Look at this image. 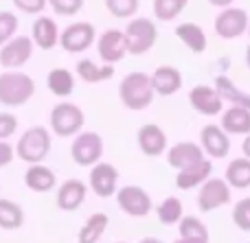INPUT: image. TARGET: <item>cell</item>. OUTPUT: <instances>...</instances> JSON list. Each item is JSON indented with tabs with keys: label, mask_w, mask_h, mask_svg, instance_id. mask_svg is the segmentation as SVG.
I'll use <instances>...</instances> for the list:
<instances>
[{
	"label": "cell",
	"mask_w": 250,
	"mask_h": 243,
	"mask_svg": "<svg viewBox=\"0 0 250 243\" xmlns=\"http://www.w3.org/2000/svg\"><path fill=\"white\" fill-rule=\"evenodd\" d=\"M35 94V81L31 75L20 70L0 73V105L4 108H22Z\"/></svg>",
	"instance_id": "1"
},
{
	"label": "cell",
	"mask_w": 250,
	"mask_h": 243,
	"mask_svg": "<svg viewBox=\"0 0 250 243\" xmlns=\"http://www.w3.org/2000/svg\"><path fill=\"white\" fill-rule=\"evenodd\" d=\"M154 96L156 94H154V88H151L149 75L141 73V70L127 73L121 79V83H119V99L132 112H141V110L149 108Z\"/></svg>",
	"instance_id": "2"
},
{
	"label": "cell",
	"mask_w": 250,
	"mask_h": 243,
	"mask_svg": "<svg viewBox=\"0 0 250 243\" xmlns=\"http://www.w3.org/2000/svg\"><path fill=\"white\" fill-rule=\"evenodd\" d=\"M53 147L51 131L44 125H33L29 130L22 131V136L18 138V145L13 147L16 156L26 165H40L48 158Z\"/></svg>",
	"instance_id": "3"
},
{
	"label": "cell",
	"mask_w": 250,
	"mask_h": 243,
	"mask_svg": "<svg viewBox=\"0 0 250 243\" xmlns=\"http://www.w3.org/2000/svg\"><path fill=\"white\" fill-rule=\"evenodd\" d=\"M83 123H86V114L79 105L68 103V101H62L48 114V125L51 131L60 138H73L82 131Z\"/></svg>",
	"instance_id": "4"
},
{
	"label": "cell",
	"mask_w": 250,
	"mask_h": 243,
	"mask_svg": "<svg viewBox=\"0 0 250 243\" xmlns=\"http://www.w3.org/2000/svg\"><path fill=\"white\" fill-rule=\"evenodd\" d=\"M123 37L129 55H143V53L151 51L158 39L156 22L149 18H132L123 29Z\"/></svg>",
	"instance_id": "5"
},
{
	"label": "cell",
	"mask_w": 250,
	"mask_h": 243,
	"mask_svg": "<svg viewBox=\"0 0 250 243\" xmlns=\"http://www.w3.org/2000/svg\"><path fill=\"white\" fill-rule=\"evenodd\" d=\"M70 143V158L79 167H92L101 162L104 156V138L97 131H79Z\"/></svg>",
	"instance_id": "6"
},
{
	"label": "cell",
	"mask_w": 250,
	"mask_h": 243,
	"mask_svg": "<svg viewBox=\"0 0 250 243\" xmlns=\"http://www.w3.org/2000/svg\"><path fill=\"white\" fill-rule=\"evenodd\" d=\"M114 195H117L119 208L129 217H147L151 213V208H154L149 193L143 187H136V184H127V187L117 188Z\"/></svg>",
	"instance_id": "7"
},
{
	"label": "cell",
	"mask_w": 250,
	"mask_h": 243,
	"mask_svg": "<svg viewBox=\"0 0 250 243\" xmlns=\"http://www.w3.org/2000/svg\"><path fill=\"white\" fill-rule=\"evenodd\" d=\"M233 188L224 182V178H208L198 191V208L202 213H213L215 208L230 204Z\"/></svg>",
	"instance_id": "8"
},
{
	"label": "cell",
	"mask_w": 250,
	"mask_h": 243,
	"mask_svg": "<svg viewBox=\"0 0 250 243\" xmlns=\"http://www.w3.org/2000/svg\"><path fill=\"white\" fill-rule=\"evenodd\" d=\"M250 18L246 9L239 7H226L220 11V16L213 22V29L222 39H237L248 31Z\"/></svg>",
	"instance_id": "9"
},
{
	"label": "cell",
	"mask_w": 250,
	"mask_h": 243,
	"mask_svg": "<svg viewBox=\"0 0 250 243\" xmlns=\"http://www.w3.org/2000/svg\"><path fill=\"white\" fill-rule=\"evenodd\" d=\"M33 42L29 35H13L0 46V66L4 70H18L33 57Z\"/></svg>",
	"instance_id": "10"
},
{
	"label": "cell",
	"mask_w": 250,
	"mask_h": 243,
	"mask_svg": "<svg viewBox=\"0 0 250 243\" xmlns=\"http://www.w3.org/2000/svg\"><path fill=\"white\" fill-rule=\"evenodd\" d=\"M95 39H97V33L90 22H73L66 29H62L57 44L66 53H83L95 44Z\"/></svg>",
	"instance_id": "11"
},
{
	"label": "cell",
	"mask_w": 250,
	"mask_h": 243,
	"mask_svg": "<svg viewBox=\"0 0 250 243\" xmlns=\"http://www.w3.org/2000/svg\"><path fill=\"white\" fill-rule=\"evenodd\" d=\"M117 184H119V171L114 165L110 162H97L90 167V173H88V187L92 188L97 197L101 200H108L117 193Z\"/></svg>",
	"instance_id": "12"
},
{
	"label": "cell",
	"mask_w": 250,
	"mask_h": 243,
	"mask_svg": "<svg viewBox=\"0 0 250 243\" xmlns=\"http://www.w3.org/2000/svg\"><path fill=\"white\" fill-rule=\"evenodd\" d=\"M200 147L208 158L222 160V158H226L230 153V136L220 125L208 123L200 131Z\"/></svg>",
	"instance_id": "13"
},
{
	"label": "cell",
	"mask_w": 250,
	"mask_h": 243,
	"mask_svg": "<svg viewBox=\"0 0 250 243\" xmlns=\"http://www.w3.org/2000/svg\"><path fill=\"white\" fill-rule=\"evenodd\" d=\"M136 143L141 153L147 158H158L167 151V134L156 123H145L143 127H138Z\"/></svg>",
	"instance_id": "14"
},
{
	"label": "cell",
	"mask_w": 250,
	"mask_h": 243,
	"mask_svg": "<svg viewBox=\"0 0 250 243\" xmlns=\"http://www.w3.org/2000/svg\"><path fill=\"white\" fill-rule=\"evenodd\" d=\"M97 53H99L101 61L108 66H114L127 55V46H125L123 31L119 29H108L99 35L97 39Z\"/></svg>",
	"instance_id": "15"
},
{
	"label": "cell",
	"mask_w": 250,
	"mask_h": 243,
	"mask_svg": "<svg viewBox=\"0 0 250 243\" xmlns=\"http://www.w3.org/2000/svg\"><path fill=\"white\" fill-rule=\"evenodd\" d=\"M189 103L191 108L195 110L202 116H217L224 110V103H222L220 94L213 90V86H193L189 92Z\"/></svg>",
	"instance_id": "16"
},
{
	"label": "cell",
	"mask_w": 250,
	"mask_h": 243,
	"mask_svg": "<svg viewBox=\"0 0 250 243\" xmlns=\"http://www.w3.org/2000/svg\"><path fill=\"white\" fill-rule=\"evenodd\" d=\"M202 160H204L202 147L198 143H191V140H182V143H176L167 149V165L173 167L176 171L193 167Z\"/></svg>",
	"instance_id": "17"
},
{
	"label": "cell",
	"mask_w": 250,
	"mask_h": 243,
	"mask_svg": "<svg viewBox=\"0 0 250 243\" xmlns=\"http://www.w3.org/2000/svg\"><path fill=\"white\" fill-rule=\"evenodd\" d=\"M86 195H88L86 182L75 180V178L66 180V182H62V187L57 188V195H55L57 208L64 210V213H73V210H77L79 206L86 202Z\"/></svg>",
	"instance_id": "18"
},
{
	"label": "cell",
	"mask_w": 250,
	"mask_h": 243,
	"mask_svg": "<svg viewBox=\"0 0 250 243\" xmlns=\"http://www.w3.org/2000/svg\"><path fill=\"white\" fill-rule=\"evenodd\" d=\"M149 81H151V88H154V94L173 96L182 88V73L176 66H158L149 75Z\"/></svg>",
	"instance_id": "19"
},
{
	"label": "cell",
	"mask_w": 250,
	"mask_h": 243,
	"mask_svg": "<svg viewBox=\"0 0 250 243\" xmlns=\"http://www.w3.org/2000/svg\"><path fill=\"white\" fill-rule=\"evenodd\" d=\"M29 37L33 46L42 48V51H51L60 42V26L53 18H35Z\"/></svg>",
	"instance_id": "20"
},
{
	"label": "cell",
	"mask_w": 250,
	"mask_h": 243,
	"mask_svg": "<svg viewBox=\"0 0 250 243\" xmlns=\"http://www.w3.org/2000/svg\"><path fill=\"white\" fill-rule=\"evenodd\" d=\"M24 187L33 193H48L57 187V175L44 162L29 165V169L24 171Z\"/></svg>",
	"instance_id": "21"
},
{
	"label": "cell",
	"mask_w": 250,
	"mask_h": 243,
	"mask_svg": "<svg viewBox=\"0 0 250 243\" xmlns=\"http://www.w3.org/2000/svg\"><path fill=\"white\" fill-rule=\"evenodd\" d=\"M211 173H213V162L204 158V160L198 162V165L187 167V169L178 171L176 187L180 188V191H191V188H198V187H202L208 178H211Z\"/></svg>",
	"instance_id": "22"
},
{
	"label": "cell",
	"mask_w": 250,
	"mask_h": 243,
	"mask_svg": "<svg viewBox=\"0 0 250 243\" xmlns=\"http://www.w3.org/2000/svg\"><path fill=\"white\" fill-rule=\"evenodd\" d=\"M213 90L220 94L222 103H230L237 105V108H246L250 110V94L244 92L233 79H229L226 75H217L215 81H213Z\"/></svg>",
	"instance_id": "23"
},
{
	"label": "cell",
	"mask_w": 250,
	"mask_h": 243,
	"mask_svg": "<svg viewBox=\"0 0 250 243\" xmlns=\"http://www.w3.org/2000/svg\"><path fill=\"white\" fill-rule=\"evenodd\" d=\"M220 127L229 136H246L250 134V110L230 105L229 110H222Z\"/></svg>",
	"instance_id": "24"
},
{
	"label": "cell",
	"mask_w": 250,
	"mask_h": 243,
	"mask_svg": "<svg viewBox=\"0 0 250 243\" xmlns=\"http://www.w3.org/2000/svg\"><path fill=\"white\" fill-rule=\"evenodd\" d=\"M176 35L191 53H204L208 46L207 33H204V29L200 24H195V22H182V24H178Z\"/></svg>",
	"instance_id": "25"
},
{
	"label": "cell",
	"mask_w": 250,
	"mask_h": 243,
	"mask_svg": "<svg viewBox=\"0 0 250 243\" xmlns=\"http://www.w3.org/2000/svg\"><path fill=\"white\" fill-rule=\"evenodd\" d=\"M110 226V217L105 213H92L83 222V226L77 232V243H99Z\"/></svg>",
	"instance_id": "26"
},
{
	"label": "cell",
	"mask_w": 250,
	"mask_h": 243,
	"mask_svg": "<svg viewBox=\"0 0 250 243\" xmlns=\"http://www.w3.org/2000/svg\"><path fill=\"white\" fill-rule=\"evenodd\" d=\"M224 182L230 188H237V191L250 188V160L248 158H235V160L229 162V167L224 171Z\"/></svg>",
	"instance_id": "27"
},
{
	"label": "cell",
	"mask_w": 250,
	"mask_h": 243,
	"mask_svg": "<svg viewBox=\"0 0 250 243\" xmlns=\"http://www.w3.org/2000/svg\"><path fill=\"white\" fill-rule=\"evenodd\" d=\"M46 88L57 99H66L75 92V75L66 68H53L46 75Z\"/></svg>",
	"instance_id": "28"
},
{
	"label": "cell",
	"mask_w": 250,
	"mask_h": 243,
	"mask_svg": "<svg viewBox=\"0 0 250 243\" xmlns=\"http://www.w3.org/2000/svg\"><path fill=\"white\" fill-rule=\"evenodd\" d=\"M75 70H77V77L83 83H104L108 79H112L114 75V66H97V61L92 59H79Z\"/></svg>",
	"instance_id": "29"
},
{
	"label": "cell",
	"mask_w": 250,
	"mask_h": 243,
	"mask_svg": "<svg viewBox=\"0 0 250 243\" xmlns=\"http://www.w3.org/2000/svg\"><path fill=\"white\" fill-rule=\"evenodd\" d=\"M24 224V210L18 202L0 197V228L2 230H18Z\"/></svg>",
	"instance_id": "30"
},
{
	"label": "cell",
	"mask_w": 250,
	"mask_h": 243,
	"mask_svg": "<svg viewBox=\"0 0 250 243\" xmlns=\"http://www.w3.org/2000/svg\"><path fill=\"white\" fill-rule=\"evenodd\" d=\"M156 215H158V222L165 226H178V222L185 217V208L178 197L169 195L156 206Z\"/></svg>",
	"instance_id": "31"
},
{
	"label": "cell",
	"mask_w": 250,
	"mask_h": 243,
	"mask_svg": "<svg viewBox=\"0 0 250 243\" xmlns=\"http://www.w3.org/2000/svg\"><path fill=\"white\" fill-rule=\"evenodd\" d=\"M178 232L185 239H204L208 241V228L202 219L193 217V215H185V217L178 222Z\"/></svg>",
	"instance_id": "32"
},
{
	"label": "cell",
	"mask_w": 250,
	"mask_h": 243,
	"mask_svg": "<svg viewBox=\"0 0 250 243\" xmlns=\"http://www.w3.org/2000/svg\"><path fill=\"white\" fill-rule=\"evenodd\" d=\"M189 0H154V16L163 22L176 20L187 9Z\"/></svg>",
	"instance_id": "33"
},
{
	"label": "cell",
	"mask_w": 250,
	"mask_h": 243,
	"mask_svg": "<svg viewBox=\"0 0 250 243\" xmlns=\"http://www.w3.org/2000/svg\"><path fill=\"white\" fill-rule=\"evenodd\" d=\"M138 7H141V0H105L108 13L114 18H121V20H125V18L132 20L136 16Z\"/></svg>",
	"instance_id": "34"
},
{
	"label": "cell",
	"mask_w": 250,
	"mask_h": 243,
	"mask_svg": "<svg viewBox=\"0 0 250 243\" xmlns=\"http://www.w3.org/2000/svg\"><path fill=\"white\" fill-rule=\"evenodd\" d=\"M46 7H51L55 16L70 18L83 9V0H46Z\"/></svg>",
	"instance_id": "35"
},
{
	"label": "cell",
	"mask_w": 250,
	"mask_h": 243,
	"mask_svg": "<svg viewBox=\"0 0 250 243\" xmlns=\"http://www.w3.org/2000/svg\"><path fill=\"white\" fill-rule=\"evenodd\" d=\"M18 16L13 11H0V46L7 44L18 31Z\"/></svg>",
	"instance_id": "36"
},
{
	"label": "cell",
	"mask_w": 250,
	"mask_h": 243,
	"mask_svg": "<svg viewBox=\"0 0 250 243\" xmlns=\"http://www.w3.org/2000/svg\"><path fill=\"white\" fill-rule=\"evenodd\" d=\"M233 224L244 232H250V197H244L233 208Z\"/></svg>",
	"instance_id": "37"
},
{
	"label": "cell",
	"mask_w": 250,
	"mask_h": 243,
	"mask_svg": "<svg viewBox=\"0 0 250 243\" xmlns=\"http://www.w3.org/2000/svg\"><path fill=\"white\" fill-rule=\"evenodd\" d=\"M18 130V116L11 112H0V140H7L16 134Z\"/></svg>",
	"instance_id": "38"
},
{
	"label": "cell",
	"mask_w": 250,
	"mask_h": 243,
	"mask_svg": "<svg viewBox=\"0 0 250 243\" xmlns=\"http://www.w3.org/2000/svg\"><path fill=\"white\" fill-rule=\"evenodd\" d=\"M13 7L22 13H29V16H38L46 9V0H11Z\"/></svg>",
	"instance_id": "39"
},
{
	"label": "cell",
	"mask_w": 250,
	"mask_h": 243,
	"mask_svg": "<svg viewBox=\"0 0 250 243\" xmlns=\"http://www.w3.org/2000/svg\"><path fill=\"white\" fill-rule=\"evenodd\" d=\"M16 160V151H13V145H9L7 140H0V169L9 167Z\"/></svg>",
	"instance_id": "40"
},
{
	"label": "cell",
	"mask_w": 250,
	"mask_h": 243,
	"mask_svg": "<svg viewBox=\"0 0 250 243\" xmlns=\"http://www.w3.org/2000/svg\"><path fill=\"white\" fill-rule=\"evenodd\" d=\"M207 2L213 4V7H217V9H226V7H233L235 0H207Z\"/></svg>",
	"instance_id": "41"
},
{
	"label": "cell",
	"mask_w": 250,
	"mask_h": 243,
	"mask_svg": "<svg viewBox=\"0 0 250 243\" xmlns=\"http://www.w3.org/2000/svg\"><path fill=\"white\" fill-rule=\"evenodd\" d=\"M242 151H244V158H248V160H250V134H246V136H244Z\"/></svg>",
	"instance_id": "42"
},
{
	"label": "cell",
	"mask_w": 250,
	"mask_h": 243,
	"mask_svg": "<svg viewBox=\"0 0 250 243\" xmlns=\"http://www.w3.org/2000/svg\"><path fill=\"white\" fill-rule=\"evenodd\" d=\"M173 243H208V241H204V239H185V237H178Z\"/></svg>",
	"instance_id": "43"
},
{
	"label": "cell",
	"mask_w": 250,
	"mask_h": 243,
	"mask_svg": "<svg viewBox=\"0 0 250 243\" xmlns=\"http://www.w3.org/2000/svg\"><path fill=\"white\" fill-rule=\"evenodd\" d=\"M138 243H165V241L158 239V237H145V239H141Z\"/></svg>",
	"instance_id": "44"
},
{
	"label": "cell",
	"mask_w": 250,
	"mask_h": 243,
	"mask_svg": "<svg viewBox=\"0 0 250 243\" xmlns=\"http://www.w3.org/2000/svg\"><path fill=\"white\" fill-rule=\"evenodd\" d=\"M246 66H248V70H250V44H248V48H246Z\"/></svg>",
	"instance_id": "45"
},
{
	"label": "cell",
	"mask_w": 250,
	"mask_h": 243,
	"mask_svg": "<svg viewBox=\"0 0 250 243\" xmlns=\"http://www.w3.org/2000/svg\"><path fill=\"white\" fill-rule=\"evenodd\" d=\"M246 33H248V35H250V24H248V31H246Z\"/></svg>",
	"instance_id": "46"
},
{
	"label": "cell",
	"mask_w": 250,
	"mask_h": 243,
	"mask_svg": "<svg viewBox=\"0 0 250 243\" xmlns=\"http://www.w3.org/2000/svg\"><path fill=\"white\" fill-rule=\"evenodd\" d=\"M117 243H125V241H117Z\"/></svg>",
	"instance_id": "47"
},
{
	"label": "cell",
	"mask_w": 250,
	"mask_h": 243,
	"mask_svg": "<svg viewBox=\"0 0 250 243\" xmlns=\"http://www.w3.org/2000/svg\"><path fill=\"white\" fill-rule=\"evenodd\" d=\"M248 243H250V241H248Z\"/></svg>",
	"instance_id": "48"
}]
</instances>
